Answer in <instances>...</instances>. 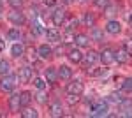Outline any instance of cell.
Masks as SVG:
<instances>
[{
	"label": "cell",
	"instance_id": "obj_1",
	"mask_svg": "<svg viewBox=\"0 0 132 118\" xmlns=\"http://www.w3.org/2000/svg\"><path fill=\"white\" fill-rule=\"evenodd\" d=\"M18 81V78L14 76V74H5V76H2V79H0V90L2 92H12V90L16 88V83Z\"/></svg>",
	"mask_w": 132,
	"mask_h": 118
},
{
	"label": "cell",
	"instance_id": "obj_40",
	"mask_svg": "<svg viewBox=\"0 0 132 118\" xmlns=\"http://www.w3.org/2000/svg\"><path fill=\"white\" fill-rule=\"evenodd\" d=\"M62 2H63V4H71L72 0H62Z\"/></svg>",
	"mask_w": 132,
	"mask_h": 118
},
{
	"label": "cell",
	"instance_id": "obj_6",
	"mask_svg": "<svg viewBox=\"0 0 132 118\" xmlns=\"http://www.w3.org/2000/svg\"><path fill=\"white\" fill-rule=\"evenodd\" d=\"M99 60H101L104 65H111L113 62H114V51L109 49V48L102 49L101 53H99Z\"/></svg>",
	"mask_w": 132,
	"mask_h": 118
},
{
	"label": "cell",
	"instance_id": "obj_26",
	"mask_svg": "<svg viewBox=\"0 0 132 118\" xmlns=\"http://www.w3.org/2000/svg\"><path fill=\"white\" fill-rule=\"evenodd\" d=\"M122 90L127 93H132V78H125L122 83Z\"/></svg>",
	"mask_w": 132,
	"mask_h": 118
},
{
	"label": "cell",
	"instance_id": "obj_2",
	"mask_svg": "<svg viewBox=\"0 0 132 118\" xmlns=\"http://www.w3.org/2000/svg\"><path fill=\"white\" fill-rule=\"evenodd\" d=\"M92 116L95 118H101V116H106L108 115V111H109V108H108V102H104V100H99V102H93L92 104V109H90Z\"/></svg>",
	"mask_w": 132,
	"mask_h": 118
},
{
	"label": "cell",
	"instance_id": "obj_41",
	"mask_svg": "<svg viewBox=\"0 0 132 118\" xmlns=\"http://www.w3.org/2000/svg\"><path fill=\"white\" fill-rule=\"evenodd\" d=\"M81 2H86V0H81Z\"/></svg>",
	"mask_w": 132,
	"mask_h": 118
},
{
	"label": "cell",
	"instance_id": "obj_23",
	"mask_svg": "<svg viewBox=\"0 0 132 118\" xmlns=\"http://www.w3.org/2000/svg\"><path fill=\"white\" fill-rule=\"evenodd\" d=\"M83 23H85V27H93V25H95V16H93L92 12H85Z\"/></svg>",
	"mask_w": 132,
	"mask_h": 118
},
{
	"label": "cell",
	"instance_id": "obj_35",
	"mask_svg": "<svg viewBox=\"0 0 132 118\" xmlns=\"http://www.w3.org/2000/svg\"><path fill=\"white\" fill-rule=\"evenodd\" d=\"M106 72H108V69H106V67H102V69L93 70V72H92V76H102V74H106Z\"/></svg>",
	"mask_w": 132,
	"mask_h": 118
},
{
	"label": "cell",
	"instance_id": "obj_13",
	"mask_svg": "<svg viewBox=\"0 0 132 118\" xmlns=\"http://www.w3.org/2000/svg\"><path fill=\"white\" fill-rule=\"evenodd\" d=\"M83 60H85V64H86V67H90V65H93L97 60H99V53L95 51V49H90L88 53H85V57H83Z\"/></svg>",
	"mask_w": 132,
	"mask_h": 118
},
{
	"label": "cell",
	"instance_id": "obj_5",
	"mask_svg": "<svg viewBox=\"0 0 132 118\" xmlns=\"http://www.w3.org/2000/svg\"><path fill=\"white\" fill-rule=\"evenodd\" d=\"M18 78H20L21 83H30L32 78H34V69H32L30 65H25V67H21L20 72H18Z\"/></svg>",
	"mask_w": 132,
	"mask_h": 118
},
{
	"label": "cell",
	"instance_id": "obj_33",
	"mask_svg": "<svg viewBox=\"0 0 132 118\" xmlns=\"http://www.w3.org/2000/svg\"><path fill=\"white\" fill-rule=\"evenodd\" d=\"M74 27H78V20H71L69 23H67V32H72Z\"/></svg>",
	"mask_w": 132,
	"mask_h": 118
},
{
	"label": "cell",
	"instance_id": "obj_21",
	"mask_svg": "<svg viewBox=\"0 0 132 118\" xmlns=\"http://www.w3.org/2000/svg\"><path fill=\"white\" fill-rule=\"evenodd\" d=\"M32 97H34V95H32L28 90H23V92L20 93V99H21V108H23V106H28V104L32 102Z\"/></svg>",
	"mask_w": 132,
	"mask_h": 118
},
{
	"label": "cell",
	"instance_id": "obj_34",
	"mask_svg": "<svg viewBox=\"0 0 132 118\" xmlns=\"http://www.w3.org/2000/svg\"><path fill=\"white\" fill-rule=\"evenodd\" d=\"M78 100H79V95H72V93H69V99H67V102H69V104H74V102H78Z\"/></svg>",
	"mask_w": 132,
	"mask_h": 118
},
{
	"label": "cell",
	"instance_id": "obj_25",
	"mask_svg": "<svg viewBox=\"0 0 132 118\" xmlns=\"http://www.w3.org/2000/svg\"><path fill=\"white\" fill-rule=\"evenodd\" d=\"M11 72V64L7 60H0V76H5Z\"/></svg>",
	"mask_w": 132,
	"mask_h": 118
},
{
	"label": "cell",
	"instance_id": "obj_27",
	"mask_svg": "<svg viewBox=\"0 0 132 118\" xmlns=\"http://www.w3.org/2000/svg\"><path fill=\"white\" fill-rule=\"evenodd\" d=\"M93 5L99 9H108L111 5V0H93Z\"/></svg>",
	"mask_w": 132,
	"mask_h": 118
},
{
	"label": "cell",
	"instance_id": "obj_19",
	"mask_svg": "<svg viewBox=\"0 0 132 118\" xmlns=\"http://www.w3.org/2000/svg\"><path fill=\"white\" fill-rule=\"evenodd\" d=\"M21 116L23 118H37L39 113H37L34 108H30V106H23V109H21Z\"/></svg>",
	"mask_w": 132,
	"mask_h": 118
},
{
	"label": "cell",
	"instance_id": "obj_29",
	"mask_svg": "<svg viewBox=\"0 0 132 118\" xmlns=\"http://www.w3.org/2000/svg\"><path fill=\"white\" fill-rule=\"evenodd\" d=\"M108 100H109V102H118V104H120V102L123 100V97H122V93L113 92V93H109V95H108Z\"/></svg>",
	"mask_w": 132,
	"mask_h": 118
},
{
	"label": "cell",
	"instance_id": "obj_39",
	"mask_svg": "<svg viewBox=\"0 0 132 118\" xmlns=\"http://www.w3.org/2000/svg\"><path fill=\"white\" fill-rule=\"evenodd\" d=\"M129 25H130V27H132V14H130V16H129Z\"/></svg>",
	"mask_w": 132,
	"mask_h": 118
},
{
	"label": "cell",
	"instance_id": "obj_7",
	"mask_svg": "<svg viewBox=\"0 0 132 118\" xmlns=\"http://www.w3.org/2000/svg\"><path fill=\"white\" fill-rule=\"evenodd\" d=\"M44 79L48 81V85H55L58 79V69L56 67H46L44 69Z\"/></svg>",
	"mask_w": 132,
	"mask_h": 118
},
{
	"label": "cell",
	"instance_id": "obj_3",
	"mask_svg": "<svg viewBox=\"0 0 132 118\" xmlns=\"http://www.w3.org/2000/svg\"><path fill=\"white\" fill-rule=\"evenodd\" d=\"M65 90H67V93H72V95H81L85 92V85L81 79H69Z\"/></svg>",
	"mask_w": 132,
	"mask_h": 118
},
{
	"label": "cell",
	"instance_id": "obj_32",
	"mask_svg": "<svg viewBox=\"0 0 132 118\" xmlns=\"http://www.w3.org/2000/svg\"><path fill=\"white\" fill-rule=\"evenodd\" d=\"M123 48H125V51H127V53L132 57V39H127V41H125V42H123Z\"/></svg>",
	"mask_w": 132,
	"mask_h": 118
},
{
	"label": "cell",
	"instance_id": "obj_9",
	"mask_svg": "<svg viewBox=\"0 0 132 118\" xmlns=\"http://www.w3.org/2000/svg\"><path fill=\"white\" fill-rule=\"evenodd\" d=\"M106 32H108V34H113V35L120 34V32H122V23L118 20H109L106 23Z\"/></svg>",
	"mask_w": 132,
	"mask_h": 118
},
{
	"label": "cell",
	"instance_id": "obj_36",
	"mask_svg": "<svg viewBox=\"0 0 132 118\" xmlns=\"http://www.w3.org/2000/svg\"><path fill=\"white\" fill-rule=\"evenodd\" d=\"M44 4H46V5H55V4H56V0H44Z\"/></svg>",
	"mask_w": 132,
	"mask_h": 118
},
{
	"label": "cell",
	"instance_id": "obj_16",
	"mask_svg": "<svg viewBox=\"0 0 132 118\" xmlns=\"http://www.w3.org/2000/svg\"><path fill=\"white\" fill-rule=\"evenodd\" d=\"M130 58V55L125 51V48L118 49V51H114V62H118V64H127Z\"/></svg>",
	"mask_w": 132,
	"mask_h": 118
},
{
	"label": "cell",
	"instance_id": "obj_24",
	"mask_svg": "<svg viewBox=\"0 0 132 118\" xmlns=\"http://www.w3.org/2000/svg\"><path fill=\"white\" fill-rule=\"evenodd\" d=\"M92 39L97 41V42H101V41H104V32H102L101 28H92Z\"/></svg>",
	"mask_w": 132,
	"mask_h": 118
},
{
	"label": "cell",
	"instance_id": "obj_28",
	"mask_svg": "<svg viewBox=\"0 0 132 118\" xmlns=\"http://www.w3.org/2000/svg\"><path fill=\"white\" fill-rule=\"evenodd\" d=\"M34 86L37 90H44L46 88V79L42 78H34Z\"/></svg>",
	"mask_w": 132,
	"mask_h": 118
},
{
	"label": "cell",
	"instance_id": "obj_20",
	"mask_svg": "<svg viewBox=\"0 0 132 118\" xmlns=\"http://www.w3.org/2000/svg\"><path fill=\"white\" fill-rule=\"evenodd\" d=\"M60 32L56 28H50L48 32H46V39L48 41H51V42H56V41H60Z\"/></svg>",
	"mask_w": 132,
	"mask_h": 118
},
{
	"label": "cell",
	"instance_id": "obj_11",
	"mask_svg": "<svg viewBox=\"0 0 132 118\" xmlns=\"http://www.w3.org/2000/svg\"><path fill=\"white\" fill-rule=\"evenodd\" d=\"M83 57H85V55H83L78 48H72L71 51L67 53V58H69V62H72V64H81Z\"/></svg>",
	"mask_w": 132,
	"mask_h": 118
},
{
	"label": "cell",
	"instance_id": "obj_15",
	"mask_svg": "<svg viewBox=\"0 0 132 118\" xmlns=\"http://www.w3.org/2000/svg\"><path fill=\"white\" fill-rule=\"evenodd\" d=\"M37 55H39L42 60H48L50 57H53V49H51L48 44H41V46L37 48Z\"/></svg>",
	"mask_w": 132,
	"mask_h": 118
},
{
	"label": "cell",
	"instance_id": "obj_22",
	"mask_svg": "<svg viewBox=\"0 0 132 118\" xmlns=\"http://www.w3.org/2000/svg\"><path fill=\"white\" fill-rule=\"evenodd\" d=\"M5 35H7V39H9V41H20L21 39V32L18 28H9Z\"/></svg>",
	"mask_w": 132,
	"mask_h": 118
},
{
	"label": "cell",
	"instance_id": "obj_12",
	"mask_svg": "<svg viewBox=\"0 0 132 118\" xmlns=\"http://www.w3.org/2000/svg\"><path fill=\"white\" fill-rule=\"evenodd\" d=\"M74 42H76L78 48H86V46H90V37L85 35V34H76L74 35Z\"/></svg>",
	"mask_w": 132,
	"mask_h": 118
},
{
	"label": "cell",
	"instance_id": "obj_37",
	"mask_svg": "<svg viewBox=\"0 0 132 118\" xmlns=\"http://www.w3.org/2000/svg\"><path fill=\"white\" fill-rule=\"evenodd\" d=\"M4 48H5V41L0 37V51H4Z\"/></svg>",
	"mask_w": 132,
	"mask_h": 118
},
{
	"label": "cell",
	"instance_id": "obj_17",
	"mask_svg": "<svg viewBox=\"0 0 132 118\" xmlns=\"http://www.w3.org/2000/svg\"><path fill=\"white\" fill-rule=\"evenodd\" d=\"M11 55H12L14 58H21V57L25 55V46H23L21 42H14L12 48H11Z\"/></svg>",
	"mask_w": 132,
	"mask_h": 118
},
{
	"label": "cell",
	"instance_id": "obj_8",
	"mask_svg": "<svg viewBox=\"0 0 132 118\" xmlns=\"http://www.w3.org/2000/svg\"><path fill=\"white\" fill-rule=\"evenodd\" d=\"M51 21H53V25L55 27H60L65 23V11L63 9H55L51 12Z\"/></svg>",
	"mask_w": 132,
	"mask_h": 118
},
{
	"label": "cell",
	"instance_id": "obj_4",
	"mask_svg": "<svg viewBox=\"0 0 132 118\" xmlns=\"http://www.w3.org/2000/svg\"><path fill=\"white\" fill-rule=\"evenodd\" d=\"M7 20L12 23V25H16V27H23L25 23H27V18H25V14L21 12V11H18V9H12L7 14Z\"/></svg>",
	"mask_w": 132,
	"mask_h": 118
},
{
	"label": "cell",
	"instance_id": "obj_14",
	"mask_svg": "<svg viewBox=\"0 0 132 118\" xmlns=\"http://www.w3.org/2000/svg\"><path fill=\"white\" fill-rule=\"evenodd\" d=\"M58 69V78L63 79V81H69L72 78V69L69 65H60V67H56Z\"/></svg>",
	"mask_w": 132,
	"mask_h": 118
},
{
	"label": "cell",
	"instance_id": "obj_38",
	"mask_svg": "<svg viewBox=\"0 0 132 118\" xmlns=\"http://www.w3.org/2000/svg\"><path fill=\"white\" fill-rule=\"evenodd\" d=\"M123 116H132V109H129V111H125V113H123Z\"/></svg>",
	"mask_w": 132,
	"mask_h": 118
},
{
	"label": "cell",
	"instance_id": "obj_10",
	"mask_svg": "<svg viewBox=\"0 0 132 118\" xmlns=\"http://www.w3.org/2000/svg\"><path fill=\"white\" fill-rule=\"evenodd\" d=\"M7 106H9V109L11 111H20V108H21V99H20V93H12L9 97V100H7Z\"/></svg>",
	"mask_w": 132,
	"mask_h": 118
},
{
	"label": "cell",
	"instance_id": "obj_18",
	"mask_svg": "<svg viewBox=\"0 0 132 118\" xmlns=\"http://www.w3.org/2000/svg\"><path fill=\"white\" fill-rule=\"evenodd\" d=\"M50 115H51V116H55V118L63 116V109H62L60 102H51V104H50Z\"/></svg>",
	"mask_w": 132,
	"mask_h": 118
},
{
	"label": "cell",
	"instance_id": "obj_30",
	"mask_svg": "<svg viewBox=\"0 0 132 118\" xmlns=\"http://www.w3.org/2000/svg\"><path fill=\"white\" fill-rule=\"evenodd\" d=\"M48 95H46V93H44V90H39V93H37V95H35V99H37V102H39V104H46V102H48Z\"/></svg>",
	"mask_w": 132,
	"mask_h": 118
},
{
	"label": "cell",
	"instance_id": "obj_31",
	"mask_svg": "<svg viewBox=\"0 0 132 118\" xmlns=\"http://www.w3.org/2000/svg\"><path fill=\"white\" fill-rule=\"evenodd\" d=\"M7 4H9L12 9H21V5H23V0H7Z\"/></svg>",
	"mask_w": 132,
	"mask_h": 118
}]
</instances>
